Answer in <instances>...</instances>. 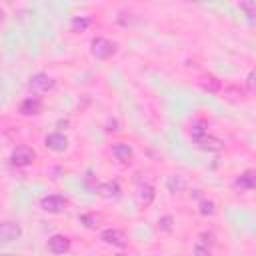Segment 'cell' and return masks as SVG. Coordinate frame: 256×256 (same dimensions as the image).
Segmentation results:
<instances>
[{
  "mask_svg": "<svg viewBox=\"0 0 256 256\" xmlns=\"http://www.w3.org/2000/svg\"><path fill=\"white\" fill-rule=\"evenodd\" d=\"M90 50H92V54L96 58L104 60V58H110L116 52V44L110 42V40H106V38H94L92 44H90Z\"/></svg>",
  "mask_w": 256,
  "mask_h": 256,
  "instance_id": "cell-1",
  "label": "cell"
},
{
  "mask_svg": "<svg viewBox=\"0 0 256 256\" xmlns=\"http://www.w3.org/2000/svg\"><path fill=\"white\" fill-rule=\"evenodd\" d=\"M192 140L198 144V148L208 150V152H220V150L224 148V142H222L220 138H216V136H210L208 132L196 134V136H192Z\"/></svg>",
  "mask_w": 256,
  "mask_h": 256,
  "instance_id": "cell-2",
  "label": "cell"
},
{
  "mask_svg": "<svg viewBox=\"0 0 256 256\" xmlns=\"http://www.w3.org/2000/svg\"><path fill=\"white\" fill-rule=\"evenodd\" d=\"M34 158H36V152H34L32 148H28V146H18V148L10 154V162H12L14 166H28V164L34 162Z\"/></svg>",
  "mask_w": 256,
  "mask_h": 256,
  "instance_id": "cell-3",
  "label": "cell"
},
{
  "mask_svg": "<svg viewBox=\"0 0 256 256\" xmlns=\"http://www.w3.org/2000/svg\"><path fill=\"white\" fill-rule=\"evenodd\" d=\"M40 208L44 212H50V214H60L66 208V200L62 196H58V194H50V196H44L40 200Z\"/></svg>",
  "mask_w": 256,
  "mask_h": 256,
  "instance_id": "cell-4",
  "label": "cell"
},
{
  "mask_svg": "<svg viewBox=\"0 0 256 256\" xmlns=\"http://www.w3.org/2000/svg\"><path fill=\"white\" fill-rule=\"evenodd\" d=\"M28 88L32 90V92H38V94H42V92H48V90H52L54 88V80L48 76V74H34L32 78H30V82H28Z\"/></svg>",
  "mask_w": 256,
  "mask_h": 256,
  "instance_id": "cell-5",
  "label": "cell"
},
{
  "mask_svg": "<svg viewBox=\"0 0 256 256\" xmlns=\"http://www.w3.org/2000/svg\"><path fill=\"white\" fill-rule=\"evenodd\" d=\"M100 238H102L106 244H112V246H118V248H124V246L128 244V236H126L122 230H114V228L104 230V232L100 234Z\"/></svg>",
  "mask_w": 256,
  "mask_h": 256,
  "instance_id": "cell-6",
  "label": "cell"
},
{
  "mask_svg": "<svg viewBox=\"0 0 256 256\" xmlns=\"http://www.w3.org/2000/svg\"><path fill=\"white\" fill-rule=\"evenodd\" d=\"M44 144H46V148H50L54 152H64L68 148V138L64 134H60V132H54V134H48L46 136Z\"/></svg>",
  "mask_w": 256,
  "mask_h": 256,
  "instance_id": "cell-7",
  "label": "cell"
},
{
  "mask_svg": "<svg viewBox=\"0 0 256 256\" xmlns=\"http://www.w3.org/2000/svg\"><path fill=\"white\" fill-rule=\"evenodd\" d=\"M20 234H22V230H20V226L16 222H10V220L2 222V226H0V238H2V242H12Z\"/></svg>",
  "mask_w": 256,
  "mask_h": 256,
  "instance_id": "cell-8",
  "label": "cell"
},
{
  "mask_svg": "<svg viewBox=\"0 0 256 256\" xmlns=\"http://www.w3.org/2000/svg\"><path fill=\"white\" fill-rule=\"evenodd\" d=\"M68 248H70V240L64 234H54L48 240V250L52 254H64V252H68Z\"/></svg>",
  "mask_w": 256,
  "mask_h": 256,
  "instance_id": "cell-9",
  "label": "cell"
},
{
  "mask_svg": "<svg viewBox=\"0 0 256 256\" xmlns=\"http://www.w3.org/2000/svg\"><path fill=\"white\" fill-rule=\"evenodd\" d=\"M234 186L240 190H256V170H246L244 174H240Z\"/></svg>",
  "mask_w": 256,
  "mask_h": 256,
  "instance_id": "cell-10",
  "label": "cell"
},
{
  "mask_svg": "<svg viewBox=\"0 0 256 256\" xmlns=\"http://www.w3.org/2000/svg\"><path fill=\"white\" fill-rule=\"evenodd\" d=\"M20 112H22L24 116L40 114V112H42V100H40V98H26V100L20 104Z\"/></svg>",
  "mask_w": 256,
  "mask_h": 256,
  "instance_id": "cell-11",
  "label": "cell"
},
{
  "mask_svg": "<svg viewBox=\"0 0 256 256\" xmlns=\"http://www.w3.org/2000/svg\"><path fill=\"white\" fill-rule=\"evenodd\" d=\"M96 192L104 198H118L120 196V186L116 182H104L96 186Z\"/></svg>",
  "mask_w": 256,
  "mask_h": 256,
  "instance_id": "cell-12",
  "label": "cell"
},
{
  "mask_svg": "<svg viewBox=\"0 0 256 256\" xmlns=\"http://www.w3.org/2000/svg\"><path fill=\"white\" fill-rule=\"evenodd\" d=\"M112 154L120 160V162H128L132 158V148L128 144H114L112 146Z\"/></svg>",
  "mask_w": 256,
  "mask_h": 256,
  "instance_id": "cell-13",
  "label": "cell"
},
{
  "mask_svg": "<svg viewBox=\"0 0 256 256\" xmlns=\"http://www.w3.org/2000/svg\"><path fill=\"white\" fill-rule=\"evenodd\" d=\"M202 86H204L206 90H210V92H216V90L220 88V82L216 80V76L208 74V76H204V80H202Z\"/></svg>",
  "mask_w": 256,
  "mask_h": 256,
  "instance_id": "cell-14",
  "label": "cell"
},
{
  "mask_svg": "<svg viewBox=\"0 0 256 256\" xmlns=\"http://www.w3.org/2000/svg\"><path fill=\"white\" fill-rule=\"evenodd\" d=\"M152 198H154L152 186H142V188H140V200H142L144 204H150V202H152Z\"/></svg>",
  "mask_w": 256,
  "mask_h": 256,
  "instance_id": "cell-15",
  "label": "cell"
},
{
  "mask_svg": "<svg viewBox=\"0 0 256 256\" xmlns=\"http://www.w3.org/2000/svg\"><path fill=\"white\" fill-rule=\"evenodd\" d=\"M88 24H90V20H88V18H74V20H72V30H74V32L84 30Z\"/></svg>",
  "mask_w": 256,
  "mask_h": 256,
  "instance_id": "cell-16",
  "label": "cell"
},
{
  "mask_svg": "<svg viewBox=\"0 0 256 256\" xmlns=\"http://www.w3.org/2000/svg\"><path fill=\"white\" fill-rule=\"evenodd\" d=\"M246 86H248L250 92L256 94V70H250V72H248V76H246Z\"/></svg>",
  "mask_w": 256,
  "mask_h": 256,
  "instance_id": "cell-17",
  "label": "cell"
},
{
  "mask_svg": "<svg viewBox=\"0 0 256 256\" xmlns=\"http://www.w3.org/2000/svg\"><path fill=\"white\" fill-rule=\"evenodd\" d=\"M200 212H202L204 216H208V214H214V202H210V200H204V202H200Z\"/></svg>",
  "mask_w": 256,
  "mask_h": 256,
  "instance_id": "cell-18",
  "label": "cell"
},
{
  "mask_svg": "<svg viewBox=\"0 0 256 256\" xmlns=\"http://www.w3.org/2000/svg\"><path fill=\"white\" fill-rule=\"evenodd\" d=\"M98 220H100L98 216H88V214H86V216H82V222H86V226H88V228L98 226Z\"/></svg>",
  "mask_w": 256,
  "mask_h": 256,
  "instance_id": "cell-19",
  "label": "cell"
},
{
  "mask_svg": "<svg viewBox=\"0 0 256 256\" xmlns=\"http://www.w3.org/2000/svg\"><path fill=\"white\" fill-rule=\"evenodd\" d=\"M194 252H196V256H210V250H208V246L204 248V246H202V242H196V246H194Z\"/></svg>",
  "mask_w": 256,
  "mask_h": 256,
  "instance_id": "cell-20",
  "label": "cell"
},
{
  "mask_svg": "<svg viewBox=\"0 0 256 256\" xmlns=\"http://www.w3.org/2000/svg\"><path fill=\"white\" fill-rule=\"evenodd\" d=\"M168 186H170V190H174V186H176V188H182L184 182H182V178H176V180L170 178V180H168Z\"/></svg>",
  "mask_w": 256,
  "mask_h": 256,
  "instance_id": "cell-21",
  "label": "cell"
},
{
  "mask_svg": "<svg viewBox=\"0 0 256 256\" xmlns=\"http://www.w3.org/2000/svg\"><path fill=\"white\" fill-rule=\"evenodd\" d=\"M158 224H160L164 230H170V228H172V226H170V224H172V218H170V216H164V218H162Z\"/></svg>",
  "mask_w": 256,
  "mask_h": 256,
  "instance_id": "cell-22",
  "label": "cell"
},
{
  "mask_svg": "<svg viewBox=\"0 0 256 256\" xmlns=\"http://www.w3.org/2000/svg\"><path fill=\"white\" fill-rule=\"evenodd\" d=\"M116 256H126V254H116Z\"/></svg>",
  "mask_w": 256,
  "mask_h": 256,
  "instance_id": "cell-23",
  "label": "cell"
},
{
  "mask_svg": "<svg viewBox=\"0 0 256 256\" xmlns=\"http://www.w3.org/2000/svg\"><path fill=\"white\" fill-rule=\"evenodd\" d=\"M2 256H10V254H2Z\"/></svg>",
  "mask_w": 256,
  "mask_h": 256,
  "instance_id": "cell-24",
  "label": "cell"
}]
</instances>
